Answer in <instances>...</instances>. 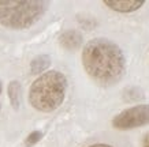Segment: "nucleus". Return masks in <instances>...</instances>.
I'll return each instance as SVG.
<instances>
[{"label":"nucleus","mask_w":149,"mask_h":147,"mask_svg":"<svg viewBox=\"0 0 149 147\" xmlns=\"http://www.w3.org/2000/svg\"><path fill=\"white\" fill-rule=\"evenodd\" d=\"M1 89H3V87H1V82H0V93H1Z\"/></svg>","instance_id":"13"},{"label":"nucleus","mask_w":149,"mask_h":147,"mask_svg":"<svg viewBox=\"0 0 149 147\" xmlns=\"http://www.w3.org/2000/svg\"><path fill=\"white\" fill-rule=\"evenodd\" d=\"M41 138H42V132H40V131H34V132H32V134L26 138L25 144H26L27 147H33L36 143L40 142Z\"/></svg>","instance_id":"10"},{"label":"nucleus","mask_w":149,"mask_h":147,"mask_svg":"<svg viewBox=\"0 0 149 147\" xmlns=\"http://www.w3.org/2000/svg\"><path fill=\"white\" fill-rule=\"evenodd\" d=\"M123 93H125L123 98L127 102H137V101H140V99L144 98V91L140 87H129Z\"/></svg>","instance_id":"9"},{"label":"nucleus","mask_w":149,"mask_h":147,"mask_svg":"<svg viewBox=\"0 0 149 147\" xmlns=\"http://www.w3.org/2000/svg\"><path fill=\"white\" fill-rule=\"evenodd\" d=\"M51 66V57L48 55H40L32 60L30 63V71L32 74H41L47 71Z\"/></svg>","instance_id":"8"},{"label":"nucleus","mask_w":149,"mask_h":147,"mask_svg":"<svg viewBox=\"0 0 149 147\" xmlns=\"http://www.w3.org/2000/svg\"><path fill=\"white\" fill-rule=\"evenodd\" d=\"M49 7L42 0H0V23L3 26L23 30L41 19Z\"/></svg>","instance_id":"3"},{"label":"nucleus","mask_w":149,"mask_h":147,"mask_svg":"<svg viewBox=\"0 0 149 147\" xmlns=\"http://www.w3.org/2000/svg\"><path fill=\"white\" fill-rule=\"evenodd\" d=\"M82 34L77 30H67L64 31L62 36L59 37V42L67 50H75V49L81 48L82 45Z\"/></svg>","instance_id":"6"},{"label":"nucleus","mask_w":149,"mask_h":147,"mask_svg":"<svg viewBox=\"0 0 149 147\" xmlns=\"http://www.w3.org/2000/svg\"><path fill=\"white\" fill-rule=\"evenodd\" d=\"M149 124V104H141L120 112L112 120L118 129H133Z\"/></svg>","instance_id":"4"},{"label":"nucleus","mask_w":149,"mask_h":147,"mask_svg":"<svg viewBox=\"0 0 149 147\" xmlns=\"http://www.w3.org/2000/svg\"><path fill=\"white\" fill-rule=\"evenodd\" d=\"M67 79L59 71H48L38 76L29 91V102L40 112H52L62 105Z\"/></svg>","instance_id":"2"},{"label":"nucleus","mask_w":149,"mask_h":147,"mask_svg":"<svg viewBox=\"0 0 149 147\" xmlns=\"http://www.w3.org/2000/svg\"><path fill=\"white\" fill-rule=\"evenodd\" d=\"M89 147H112V146H108V144H101V143H97V144H92Z\"/></svg>","instance_id":"12"},{"label":"nucleus","mask_w":149,"mask_h":147,"mask_svg":"<svg viewBox=\"0 0 149 147\" xmlns=\"http://www.w3.org/2000/svg\"><path fill=\"white\" fill-rule=\"evenodd\" d=\"M104 4L118 12H131L144 6L142 0H105Z\"/></svg>","instance_id":"5"},{"label":"nucleus","mask_w":149,"mask_h":147,"mask_svg":"<svg viewBox=\"0 0 149 147\" xmlns=\"http://www.w3.org/2000/svg\"><path fill=\"white\" fill-rule=\"evenodd\" d=\"M142 147H149V134L145 135V138L142 139Z\"/></svg>","instance_id":"11"},{"label":"nucleus","mask_w":149,"mask_h":147,"mask_svg":"<svg viewBox=\"0 0 149 147\" xmlns=\"http://www.w3.org/2000/svg\"><path fill=\"white\" fill-rule=\"evenodd\" d=\"M8 97L13 108L15 110H18L21 106V99H22V87L18 80H13L8 85Z\"/></svg>","instance_id":"7"},{"label":"nucleus","mask_w":149,"mask_h":147,"mask_svg":"<svg viewBox=\"0 0 149 147\" xmlns=\"http://www.w3.org/2000/svg\"><path fill=\"white\" fill-rule=\"evenodd\" d=\"M82 64L88 75L100 86H112L126 72L122 49L107 38H95L84 46Z\"/></svg>","instance_id":"1"}]
</instances>
